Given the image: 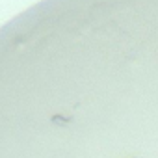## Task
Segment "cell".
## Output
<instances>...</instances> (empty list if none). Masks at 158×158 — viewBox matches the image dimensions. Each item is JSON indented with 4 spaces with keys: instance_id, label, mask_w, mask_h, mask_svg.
Returning <instances> with one entry per match:
<instances>
[{
    "instance_id": "obj_1",
    "label": "cell",
    "mask_w": 158,
    "mask_h": 158,
    "mask_svg": "<svg viewBox=\"0 0 158 158\" xmlns=\"http://www.w3.org/2000/svg\"><path fill=\"white\" fill-rule=\"evenodd\" d=\"M71 121H73V117H65V115H61V114L50 117V123H52V125H58V127H67Z\"/></svg>"
}]
</instances>
